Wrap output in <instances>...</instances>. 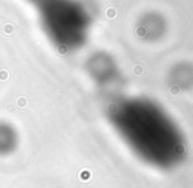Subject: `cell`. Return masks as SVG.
Listing matches in <instances>:
<instances>
[{
  "instance_id": "cell-1",
  "label": "cell",
  "mask_w": 193,
  "mask_h": 188,
  "mask_svg": "<svg viewBox=\"0 0 193 188\" xmlns=\"http://www.w3.org/2000/svg\"><path fill=\"white\" fill-rule=\"evenodd\" d=\"M42 30L60 51L76 49L87 30V13L74 0H42L39 4Z\"/></svg>"
},
{
  "instance_id": "cell-2",
  "label": "cell",
  "mask_w": 193,
  "mask_h": 188,
  "mask_svg": "<svg viewBox=\"0 0 193 188\" xmlns=\"http://www.w3.org/2000/svg\"><path fill=\"white\" fill-rule=\"evenodd\" d=\"M18 133L13 125L0 121V157H8L16 151L18 146Z\"/></svg>"
},
{
  "instance_id": "cell-3",
  "label": "cell",
  "mask_w": 193,
  "mask_h": 188,
  "mask_svg": "<svg viewBox=\"0 0 193 188\" xmlns=\"http://www.w3.org/2000/svg\"><path fill=\"white\" fill-rule=\"evenodd\" d=\"M33 2H37V0H33ZM41 2H42V0H41Z\"/></svg>"
}]
</instances>
